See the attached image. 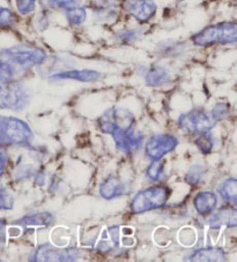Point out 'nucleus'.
Instances as JSON below:
<instances>
[{
	"label": "nucleus",
	"instance_id": "1",
	"mask_svg": "<svg viewBox=\"0 0 237 262\" xmlns=\"http://www.w3.org/2000/svg\"><path fill=\"white\" fill-rule=\"evenodd\" d=\"M0 59L6 61L19 75L35 66L44 64L48 59V53L44 49L36 45L17 44L0 50Z\"/></svg>",
	"mask_w": 237,
	"mask_h": 262
},
{
	"label": "nucleus",
	"instance_id": "15",
	"mask_svg": "<svg viewBox=\"0 0 237 262\" xmlns=\"http://www.w3.org/2000/svg\"><path fill=\"white\" fill-rule=\"evenodd\" d=\"M145 82L149 87L159 88L169 84L172 80V75L169 69L162 65H152L146 70L144 74Z\"/></svg>",
	"mask_w": 237,
	"mask_h": 262
},
{
	"label": "nucleus",
	"instance_id": "8",
	"mask_svg": "<svg viewBox=\"0 0 237 262\" xmlns=\"http://www.w3.org/2000/svg\"><path fill=\"white\" fill-rule=\"evenodd\" d=\"M79 255L80 252L77 248H62L54 247L50 244H44L33 252L30 260L36 262H70L79 259Z\"/></svg>",
	"mask_w": 237,
	"mask_h": 262
},
{
	"label": "nucleus",
	"instance_id": "10",
	"mask_svg": "<svg viewBox=\"0 0 237 262\" xmlns=\"http://www.w3.org/2000/svg\"><path fill=\"white\" fill-rule=\"evenodd\" d=\"M121 7L127 15L141 25L153 20L157 12V5L154 0H124Z\"/></svg>",
	"mask_w": 237,
	"mask_h": 262
},
{
	"label": "nucleus",
	"instance_id": "4",
	"mask_svg": "<svg viewBox=\"0 0 237 262\" xmlns=\"http://www.w3.org/2000/svg\"><path fill=\"white\" fill-rule=\"evenodd\" d=\"M170 188L165 185H155L138 192L132 199L130 208L132 213L144 214L150 210L160 209L170 196Z\"/></svg>",
	"mask_w": 237,
	"mask_h": 262
},
{
	"label": "nucleus",
	"instance_id": "5",
	"mask_svg": "<svg viewBox=\"0 0 237 262\" xmlns=\"http://www.w3.org/2000/svg\"><path fill=\"white\" fill-rule=\"evenodd\" d=\"M29 96L16 79L0 81V109L21 111L28 105Z\"/></svg>",
	"mask_w": 237,
	"mask_h": 262
},
{
	"label": "nucleus",
	"instance_id": "7",
	"mask_svg": "<svg viewBox=\"0 0 237 262\" xmlns=\"http://www.w3.org/2000/svg\"><path fill=\"white\" fill-rule=\"evenodd\" d=\"M218 121L204 109H193L182 115L179 125L182 129L189 133H207L215 127Z\"/></svg>",
	"mask_w": 237,
	"mask_h": 262
},
{
	"label": "nucleus",
	"instance_id": "29",
	"mask_svg": "<svg viewBox=\"0 0 237 262\" xmlns=\"http://www.w3.org/2000/svg\"><path fill=\"white\" fill-rule=\"evenodd\" d=\"M37 0H15V8L20 15L26 16L34 13Z\"/></svg>",
	"mask_w": 237,
	"mask_h": 262
},
{
	"label": "nucleus",
	"instance_id": "3",
	"mask_svg": "<svg viewBox=\"0 0 237 262\" xmlns=\"http://www.w3.org/2000/svg\"><path fill=\"white\" fill-rule=\"evenodd\" d=\"M33 140L34 133L26 121L0 116V146L30 147Z\"/></svg>",
	"mask_w": 237,
	"mask_h": 262
},
{
	"label": "nucleus",
	"instance_id": "26",
	"mask_svg": "<svg viewBox=\"0 0 237 262\" xmlns=\"http://www.w3.org/2000/svg\"><path fill=\"white\" fill-rule=\"evenodd\" d=\"M205 172H206V169H205L203 165L194 164L193 166H191L188 173L185 174L184 179L186 183L191 185V186H197V185L200 184V182L203 180Z\"/></svg>",
	"mask_w": 237,
	"mask_h": 262
},
{
	"label": "nucleus",
	"instance_id": "16",
	"mask_svg": "<svg viewBox=\"0 0 237 262\" xmlns=\"http://www.w3.org/2000/svg\"><path fill=\"white\" fill-rule=\"evenodd\" d=\"M209 228L213 230L220 229L221 227L235 228L237 225V215L234 206L228 205L219 209L208 220Z\"/></svg>",
	"mask_w": 237,
	"mask_h": 262
},
{
	"label": "nucleus",
	"instance_id": "24",
	"mask_svg": "<svg viewBox=\"0 0 237 262\" xmlns=\"http://www.w3.org/2000/svg\"><path fill=\"white\" fill-rule=\"evenodd\" d=\"M64 11H65V15L68 24L71 26H81L85 24L86 20H87V8L81 5L68 7Z\"/></svg>",
	"mask_w": 237,
	"mask_h": 262
},
{
	"label": "nucleus",
	"instance_id": "31",
	"mask_svg": "<svg viewBox=\"0 0 237 262\" xmlns=\"http://www.w3.org/2000/svg\"><path fill=\"white\" fill-rule=\"evenodd\" d=\"M14 196L5 188H0V210H11L14 207Z\"/></svg>",
	"mask_w": 237,
	"mask_h": 262
},
{
	"label": "nucleus",
	"instance_id": "21",
	"mask_svg": "<svg viewBox=\"0 0 237 262\" xmlns=\"http://www.w3.org/2000/svg\"><path fill=\"white\" fill-rule=\"evenodd\" d=\"M121 242V228L110 227L106 229L100 239L96 250L100 253H109L118 247Z\"/></svg>",
	"mask_w": 237,
	"mask_h": 262
},
{
	"label": "nucleus",
	"instance_id": "36",
	"mask_svg": "<svg viewBox=\"0 0 237 262\" xmlns=\"http://www.w3.org/2000/svg\"><path fill=\"white\" fill-rule=\"evenodd\" d=\"M37 3H40V5L42 6L43 10H50V8H52V0H37Z\"/></svg>",
	"mask_w": 237,
	"mask_h": 262
},
{
	"label": "nucleus",
	"instance_id": "2",
	"mask_svg": "<svg viewBox=\"0 0 237 262\" xmlns=\"http://www.w3.org/2000/svg\"><path fill=\"white\" fill-rule=\"evenodd\" d=\"M194 47L208 48L213 45L235 44L237 40V25L235 21H222L205 27L191 36Z\"/></svg>",
	"mask_w": 237,
	"mask_h": 262
},
{
	"label": "nucleus",
	"instance_id": "27",
	"mask_svg": "<svg viewBox=\"0 0 237 262\" xmlns=\"http://www.w3.org/2000/svg\"><path fill=\"white\" fill-rule=\"evenodd\" d=\"M163 173H165V162L162 160L153 161L146 170L147 177L153 182H161Z\"/></svg>",
	"mask_w": 237,
	"mask_h": 262
},
{
	"label": "nucleus",
	"instance_id": "18",
	"mask_svg": "<svg viewBox=\"0 0 237 262\" xmlns=\"http://www.w3.org/2000/svg\"><path fill=\"white\" fill-rule=\"evenodd\" d=\"M186 50L185 43L177 39H165L156 44L154 53L160 58H177L183 55Z\"/></svg>",
	"mask_w": 237,
	"mask_h": 262
},
{
	"label": "nucleus",
	"instance_id": "22",
	"mask_svg": "<svg viewBox=\"0 0 237 262\" xmlns=\"http://www.w3.org/2000/svg\"><path fill=\"white\" fill-rule=\"evenodd\" d=\"M218 192L228 205L236 206L237 203V180L228 178L218 187Z\"/></svg>",
	"mask_w": 237,
	"mask_h": 262
},
{
	"label": "nucleus",
	"instance_id": "9",
	"mask_svg": "<svg viewBox=\"0 0 237 262\" xmlns=\"http://www.w3.org/2000/svg\"><path fill=\"white\" fill-rule=\"evenodd\" d=\"M179 146V139L172 134H156L153 135L145 146V152L152 161L162 160L167 154L174 151Z\"/></svg>",
	"mask_w": 237,
	"mask_h": 262
},
{
	"label": "nucleus",
	"instance_id": "13",
	"mask_svg": "<svg viewBox=\"0 0 237 262\" xmlns=\"http://www.w3.org/2000/svg\"><path fill=\"white\" fill-rule=\"evenodd\" d=\"M103 78L101 72L95 70H62L57 71L50 75L51 81H64V80H74L79 82H97Z\"/></svg>",
	"mask_w": 237,
	"mask_h": 262
},
{
	"label": "nucleus",
	"instance_id": "14",
	"mask_svg": "<svg viewBox=\"0 0 237 262\" xmlns=\"http://www.w3.org/2000/svg\"><path fill=\"white\" fill-rule=\"evenodd\" d=\"M130 189L129 184L124 180L116 176H110L100 186V194L106 200H112V199L127 195Z\"/></svg>",
	"mask_w": 237,
	"mask_h": 262
},
{
	"label": "nucleus",
	"instance_id": "11",
	"mask_svg": "<svg viewBox=\"0 0 237 262\" xmlns=\"http://www.w3.org/2000/svg\"><path fill=\"white\" fill-rule=\"evenodd\" d=\"M116 148L127 155H133L139 150L144 143V135L134 127L126 130H120L112 134Z\"/></svg>",
	"mask_w": 237,
	"mask_h": 262
},
{
	"label": "nucleus",
	"instance_id": "17",
	"mask_svg": "<svg viewBox=\"0 0 237 262\" xmlns=\"http://www.w3.org/2000/svg\"><path fill=\"white\" fill-rule=\"evenodd\" d=\"M184 260L194 262H221L227 261V256L225 251L220 247H204L194 250Z\"/></svg>",
	"mask_w": 237,
	"mask_h": 262
},
{
	"label": "nucleus",
	"instance_id": "34",
	"mask_svg": "<svg viewBox=\"0 0 237 262\" xmlns=\"http://www.w3.org/2000/svg\"><path fill=\"white\" fill-rule=\"evenodd\" d=\"M6 162H7V156L6 152L3 150V147L0 146V180H2L4 172H5L6 169Z\"/></svg>",
	"mask_w": 237,
	"mask_h": 262
},
{
	"label": "nucleus",
	"instance_id": "20",
	"mask_svg": "<svg viewBox=\"0 0 237 262\" xmlns=\"http://www.w3.org/2000/svg\"><path fill=\"white\" fill-rule=\"evenodd\" d=\"M193 206L198 214L203 216L211 215L213 210L218 206V195L216 193L204 191L198 193L193 199Z\"/></svg>",
	"mask_w": 237,
	"mask_h": 262
},
{
	"label": "nucleus",
	"instance_id": "35",
	"mask_svg": "<svg viewBox=\"0 0 237 262\" xmlns=\"http://www.w3.org/2000/svg\"><path fill=\"white\" fill-rule=\"evenodd\" d=\"M35 183L40 185V186H42V185L45 184V174L42 172V171H41V172H38V173H36Z\"/></svg>",
	"mask_w": 237,
	"mask_h": 262
},
{
	"label": "nucleus",
	"instance_id": "32",
	"mask_svg": "<svg viewBox=\"0 0 237 262\" xmlns=\"http://www.w3.org/2000/svg\"><path fill=\"white\" fill-rule=\"evenodd\" d=\"M48 11L49 10H42V12L40 13L37 17H36V20H35L36 28H37L41 31L45 30L49 27L50 20H49V12Z\"/></svg>",
	"mask_w": 237,
	"mask_h": 262
},
{
	"label": "nucleus",
	"instance_id": "28",
	"mask_svg": "<svg viewBox=\"0 0 237 262\" xmlns=\"http://www.w3.org/2000/svg\"><path fill=\"white\" fill-rule=\"evenodd\" d=\"M16 24V15L11 8L0 6V29L13 28Z\"/></svg>",
	"mask_w": 237,
	"mask_h": 262
},
{
	"label": "nucleus",
	"instance_id": "12",
	"mask_svg": "<svg viewBox=\"0 0 237 262\" xmlns=\"http://www.w3.org/2000/svg\"><path fill=\"white\" fill-rule=\"evenodd\" d=\"M93 19L97 24L112 25L120 16V6L113 0H96L92 7Z\"/></svg>",
	"mask_w": 237,
	"mask_h": 262
},
{
	"label": "nucleus",
	"instance_id": "19",
	"mask_svg": "<svg viewBox=\"0 0 237 262\" xmlns=\"http://www.w3.org/2000/svg\"><path fill=\"white\" fill-rule=\"evenodd\" d=\"M53 215L49 211H42V213H35L27 215L14 222L15 225L24 229L35 230L36 228H47L53 223Z\"/></svg>",
	"mask_w": 237,
	"mask_h": 262
},
{
	"label": "nucleus",
	"instance_id": "23",
	"mask_svg": "<svg viewBox=\"0 0 237 262\" xmlns=\"http://www.w3.org/2000/svg\"><path fill=\"white\" fill-rule=\"evenodd\" d=\"M143 36L141 28H123L115 33V39L122 45H132L138 42Z\"/></svg>",
	"mask_w": 237,
	"mask_h": 262
},
{
	"label": "nucleus",
	"instance_id": "37",
	"mask_svg": "<svg viewBox=\"0 0 237 262\" xmlns=\"http://www.w3.org/2000/svg\"><path fill=\"white\" fill-rule=\"evenodd\" d=\"M5 225H6L5 221H3L2 219H0V232H3V230H4V228H5Z\"/></svg>",
	"mask_w": 237,
	"mask_h": 262
},
{
	"label": "nucleus",
	"instance_id": "33",
	"mask_svg": "<svg viewBox=\"0 0 237 262\" xmlns=\"http://www.w3.org/2000/svg\"><path fill=\"white\" fill-rule=\"evenodd\" d=\"M84 0H52V8L66 10L68 7L77 6L83 4Z\"/></svg>",
	"mask_w": 237,
	"mask_h": 262
},
{
	"label": "nucleus",
	"instance_id": "25",
	"mask_svg": "<svg viewBox=\"0 0 237 262\" xmlns=\"http://www.w3.org/2000/svg\"><path fill=\"white\" fill-rule=\"evenodd\" d=\"M194 144L197 146L200 152H203L204 155H208V154L213 150V147H214L213 135L209 134V132L200 133L198 134L197 139L194 140Z\"/></svg>",
	"mask_w": 237,
	"mask_h": 262
},
{
	"label": "nucleus",
	"instance_id": "6",
	"mask_svg": "<svg viewBox=\"0 0 237 262\" xmlns=\"http://www.w3.org/2000/svg\"><path fill=\"white\" fill-rule=\"evenodd\" d=\"M135 123L134 115L124 107H111L103 112L98 118V128L103 133L112 135L120 130H126L133 127Z\"/></svg>",
	"mask_w": 237,
	"mask_h": 262
},
{
	"label": "nucleus",
	"instance_id": "30",
	"mask_svg": "<svg viewBox=\"0 0 237 262\" xmlns=\"http://www.w3.org/2000/svg\"><path fill=\"white\" fill-rule=\"evenodd\" d=\"M231 112V106L228 103H218L215 106L213 107V110L211 112V116L216 121L219 120H223L227 119L228 117L230 116Z\"/></svg>",
	"mask_w": 237,
	"mask_h": 262
}]
</instances>
